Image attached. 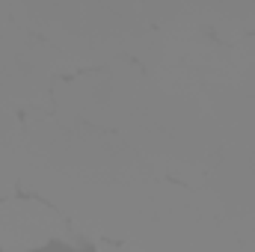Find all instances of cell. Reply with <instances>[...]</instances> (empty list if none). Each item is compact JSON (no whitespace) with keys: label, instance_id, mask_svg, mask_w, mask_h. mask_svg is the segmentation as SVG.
Listing matches in <instances>:
<instances>
[{"label":"cell","instance_id":"6da1fadb","mask_svg":"<svg viewBox=\"0 0 255 252\" xmlns=\"http://www.w3.org/2000/svg\"><path fill=\"white\" fill-rule=\"evenodd\" d=\"M63 232V220L57 211L39 202H6L0 205V247L21 252L39 247Z\"/></svg>","mask_w":255,"mask_h":252}]
</instances>
